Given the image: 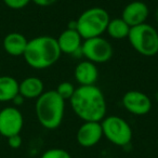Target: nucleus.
Listing matches in <instances>:
<instances>
[{"mask_svg":"<svg viewBox=\"0 0 158 158\" xmlns=\"http://www.w3.org/2000/svg\"><path fill=\"white\" fill-rule=\"evenodd\" d=\"M70 106L77 117L84 121L101 123L106 116L107 105L102 90L93 86H79L69 99Z\"/></svg>","mask_w":158,"mask_h":158,"instance_id":"f257e3e1","label":"nucleus"},{"mask_svg":"<svg viewBox=\"0 0 158 158\" xmlns=\"http://www.w3.org/2000/svg\"><path fill=\"white\" fill-rule=\"evenodd\" d=\"M61 54L56 38L44 35L28 40L23 57L31 68L46 69L54 65Z\"/></svg>","mask_w":158,"mask_h":158,"instance_id":"f03ea898","label":"nucleus"},{"mask_svg":"<svg viewBox=\"0 0 158 158\" xmlns=\"http://www.w3.org/2000/svg\"><path fill=\"white\" fill-rule=\"evenodd\" d=\"M36 117L39 123L48 130H54L61 126L65 112V101L55 90L44 92L36 101Z\"/></svg>","mask_w":158,"mask_h":158,"instance_id":"7ed1b4c3","label":"nucleus"},{"mask_svg":"<svg viewBox=\"0 0 158 158\" xmlns=\"http://www.w3.org/2000/svg\"><path fill=\"white\" fill-rule=\"evenodd\" d=\"M110 18L105 9L93 7L85 10L76 20V31L84 40L99 37L106 31Z\"/></svg>","mask_w":158,"mask_h":158,"instance_id":"20e7f679","label":"nucleus"},{"mask_svg":"<svg viewBox=\"0 0 158 158\" xmlns=\"http://www.w3.org/2000/svg\"><path fill=\"white\" fill-rule=\"evenodd\" d=\"M128 40L132 48L143 56H155L158 53V31L147 23L131 27Z\"/></svg>","mask_w":158,"mask_h":158,"instance_id":"39448f33","label":"nucleus"},{"mask_svg":"<svg viewBox=\"0 0 158 158\" xmlns=\"http://www.w3.org/2000/svg\"><path fill=\"white\" fill-rule=\"evenodd\" d=\"M103 136L117 146H126L132 140L133 132L130 125L119 116L104 117L101 121Z\"/></svg>","mask_w":158,"mask_h":158,"instance_id":"423d86ee","label":"nucleus"},{"mask_svg":"<svg viewBox=\"0 0 158 158\" xmlns=\"http://www.w3.org/2000/svg\"><path fill=\"white\" fill-rule=\"evenodd\" d=\"M113 47L108 40L101 37L86 39L81 44V55L94 64H103L113 56Z\"/></svg>","mask_w":158,"mask_h":158,"instance_id":"0eeeda50","label":"nucleus"},{"mask_svg":"<svg viewBox=\"0 0 158 158\" xmlns=\"http://www.w3.org/2000/svg\"><path fill=\"white\" fill-rule=\"evenodd\" d=\"M24 126V117L15 106H7L0 110V134L5 138L20 134Z\"/></svg>","mask_w":158,"mask_h":158,"instance_id":"6e6552de","label":"nucleus"},{"mask_svg":"<svg viewBox=\"0 0 158 158\" xmlns=\"http://www.w3.org/2000/svg\"><path fill=\"white\" fill-rule=\"evenodd\" d=\"M123 105L126 110L135 116H143L152 110V100L141 91L131 90L123 97Z\"/></svg>","mask_w":158,"mask_h":158,"instance_id":"1a4fd4ad","label":"nucleus"},{"mask_svg":"<svg viewBox=\"0 0 158 158\" xmlns=\"http://www.w3.org/2000/svg\"><path fill=\"white\" fill-rule=\"evenodd\" d=\"M103 138L101 123L99 121H84L78 128L76 133V140L80 146L92 147L97 145Z\"/></svg>","mask_w":158,"mask_h":158,"instance_id":"9d476101","label":"nucleus"},{"mask_svg":"<svg viewBox=\"0 0 158 158\" xmlns=\"http://www.w3.org/2000/svg\"><path fill=\"white\" fill-rule=\"evenodd\" d=\"M148 14L149 10L146 3L136 0V1H131L123 8L120 18L130 27H133L146 23Z\"/></svg>","mask_w":158,"mask_h":158,"instance_id":"9b49d317","label":"nucleus"},{"mask_svg":"<svg viewBox=\"0 0 158 158\" xmlns=\"http://www.w3.org/2000/svg\"><path fill=\"white\" fill-rule=\"evenodd\" d=\"M56 40L62 53L68 55H75L76 53L81 54L82 38L76 29H65L60 34Z\"/></svg>","mask_w":158,"mask_h":158,"instance_id":"f8f14e48","label":"nucleus"},{"mask_svg":"<svg viewBox=\"0 0 158 158\" xmlns=\"http://www.w3.org/2000/svg\"><path fill=\"white\" fill-rule=\"evenodd\" d=\"M74 76L79 86H93L99 79V69L97 64L86 60L76 65Z\"/></svg>","mask_w":158,"mask_h":158,"instance_id":"ddd939ff","label":"nucleus"},{"mask_svg":"<svg viewBox=\"0 0 158 158\" xmlns=\"http://www.w3.org/2000/svg\"><path fill=\"white\" fill-rule=\"evenodd\" d=\"M28 40L21 33H10L6 35L2 41V47L6 53L11 56H23Z\"/></svg>","mask_w":158,"mask_h":158,"instance_id":"4468645a","label":"nucleus"},{"mask_svg":"<svg viewBox=\"0 0 158 158\" xmlns=\"http://www.w3.org/2000/svg\"><path fill=\"white\" fill-rule=\"evenodd\" d=\"M44 92V85L38 77H27L19 84V93L25 100H37Z\"/></svg>","mask_w":158,"mask_h":158,"instance_id":"2eb2a0df","label":"nucleus"},{"mask_svg":"<svg viewBox=\"0 0 158 158\" xmlns=\"http://www.w3.org/2000/svg\"><path fill=\"white\" fill-rule=\"evenodd\" d=\"M19 84L14 77L0 76V102H12L19 94Z\"/></svg>","mask_w":158,"mask_h":158,"instance_id":"dca6fc26","label":"nucleus"},{"mask_svg":"<svg viewBox=\"0 0 158 158\" xmlns=\"http://www.w3.org/2000/svg\"><path fill=\"white\" fill-rule=\"evenodd\" d=\"M131 27L125 22L121 18H116V19H110V22H108L107 31L108 36L113 39L116 40H121L128 38L129 35V31Z\"/></svg>","mask_w":158,"mask_h":158,"instance_id":"f3484780","label":"nucleus"},{"mask_svg":"<svg viewBox=\"0 0 158 158\" xmlns=\"http://www.w3.org/2000/svg\"><path fill=\"white\" fill-rule=\"evenodd\" d=\"M76 88L74 87V85L69 81H63L56 87L55 91L56 93L65 101V100H69L73 97Z\"/></svg>","mask_w":158,"mask_h":158,"instance_id":"a211bd4d","label":"nucleus"},{"mask_svg":"<svg viewBox=\"0 0 158 158\" xmlns=\"http://www.w3.org/2000/svg\"><path fill=\"white\" fill-rule=\"evenodd\" d=\"M40 158H72V156L63 148H50L44 152Z\"/></svg>","mask_w":158,"mask_h":158,"instance_id":"6ab92c4d","label":"nucleus"},{"mask_svg":"<svg viewBox=\"0 0 158 158\" xmlns=\"http://www.w3.org/2000/svg\"><path fill=\"white\" fill-rule=\"evenodd\" d=\"M31 0H3V3L8 8L13 10H21L25 8Z\"/></svg>","mask_w":158,"mask_h":158,"instance_id":"aec40b11","label":"nucleus"},{"mask_svg":"<svg viewBox=\"0 0 158 158\" xmlns=\"http://www.w3.org/2000/svg\"><path fill=\"white\" fill-rule=\"evenodd\" d=\"M7 140H8V145L13 149L20 148L21 145H22V138H21L20 134L9 136V138H7Z\"/></svg>","mask_w":158,"mask_h":158,"instance_id":"412c9836","label":"nucleus"},{"mask_svg":"<svg viewBox=\"0 0 158 158\" xmlns=\"http://www.w3.org/2000/svg\"><path fill=\"white\" fill-rule=\"evenodd\" d=\"M56 1L57 0H31V2L39 6V7H49V6L54 5Z\"/></svg>","mask_w":158,"mask_h":158,"instance_id":"4be33fe9","label":"nucleus"},{"mask_svg":"<svg viewBox=\"0 0 158 158\" xmlns=\"http://www.w3.org/2000/svg\"><path fill=\"white\" fill-rule=\"evenodd\" d=\"M24 101H25V99L20 94V93H19V94L16 95V97L14 98L13 100H12V103L14 104V106H15V107H18V106L22 105V104L24 103Z\"/></svg>","mask_w":158,"mask_h":158,"instance_id":"5701e85b","label":"nucleus"},{"mask_svg":"<svg viewBox=\"0 0 158 158\" xmlns=\"http://www.w3.org/2000/svg\"><path fill=\"white\" fill-rule=\"evenodd\" d=\"M155 19H156V21H157V23H158V8L156 9V12H155Z\"/></svg>","mask_w":158,"mask_h":158,"instance_id":"b1692460","label":"nucleus"}]
</instances>
